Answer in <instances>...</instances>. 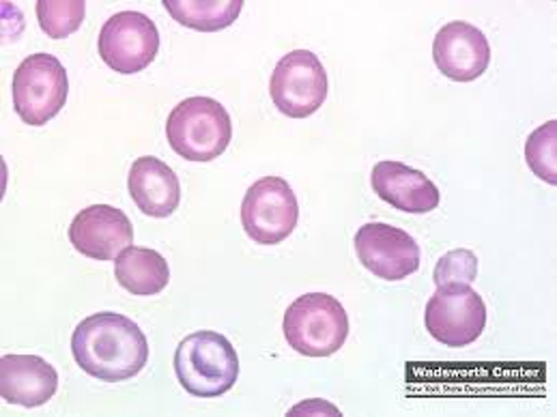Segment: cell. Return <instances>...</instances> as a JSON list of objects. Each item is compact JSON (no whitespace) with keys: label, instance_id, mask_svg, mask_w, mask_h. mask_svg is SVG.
<instances>
[{"label":"cell","instance_id":"19","mask_svg":"<svg viewBox=\"0 0 557 417\" xmlns=\"http://www.w3.org/2000/svg\"><path fill=\"white\" fill-rule=\"evenodd\" d=\"M525 162L536 177L557 186V121H549L530 134L525 142Z\"/></svg>","mask_w":557,"mask_h":417},{"label":"cell","instance_id":"6","mask_svg":"<svg viewBox=\"0 0 557 417\" xmlns=\"http://www.w3.org/2000/svg\"><path fill=\"white\" fill-rule=\"evenodd\" d=\"M97 50L112 72L132 76L156 61L160 52V30L145 13L121 11L101 26Z\"/></svg>","mask_w":557,"mask_h":417},{"label":"cell","instance_id":"17","mask_svg":"<svg viewBox=\"0 0 557 417\" xmlns=\"http://www.w3.org/2000/svg\"><path fill=\"white\" fill-rule=\"evenodd\" d=\"M164 9L198 33H215L228 28L242 13L244 0H164Z\"/></svg>","mask_w":557,"mask_h":417},{"label":"cell","instance_id":"3","mask_svg":"<svg viewBox=\"0 0 557 417\" xmlns=\"http://www.w3.org/2000/svg\"><path fill=\"white\" fill-rule=\"evenodd\" d=\"M282 331L293 351L306 357H330L349 338V314L327 293H306L286 308Z\"/></svg>","mask_w":557,"mask_h":417},{"label":"cell","instance_id":"12","mask_svg":"<svg viewBox=\"0 0 557 417\" xmlns=\"http://www.w3.org/2000/svg\"><path fill=\"white\" fill-rule=\"evenodd\" d=\"M433 59L446 78L471 83L486 72L491 63V46L484 33L473 24L450 22L435 37Z\"/></svg>","mask_w":557,"mask_h":417},{"label":"cell","instance_id":"9","mask_svg":"<svg viewBox=\"0 0 557 417\" xmlns=\"http://www.w3.org/2000/svg\"><path fill=\"white\" fill-rule=\"evenodd\" d=\"M424 323L444 346H469L486 329V304L471 285H444L429 300Z\"/></svg>","mask_w":557,"mask_h":417},{"label":"cell","instance_id":"18","mask_svg":"<svg viewBox=\"0 0 557 417\" xmlns=\"http://www.w3.org/2000/svg\"><path fill=\"white\" fill-rule=\"evenodd\" d=\"M85 13H87L85 0H65V2L39 0L37 2L39 26L50 39H65L72 33H76L83 26Z\"/></svg>","mask_w":557,"mask_h":417},{"label":"cell","instance_id":"16","mask_svg":"<svg viewBox=\"0 0 557 417\" xmlns=\"http://www.w3.org/2000/svg\"><path fill=\"white\" fill-rule=\"evenodd\" d=\"M114 278L127 293L151 298L169 287L171 267L160 252L129 245L114 258Z\"/></svg>","mask_w":557,"mask_h":417},{"label":"cell","instance_id":"1","mask_svg":"<svg viewBox=\"0 0 557 417\" xmlns=\"http://www.w3.org/2000/svg\"><path fill=\"white\" fill-rule=\"evenodd\" d=\"M72 353L87 375L106 383L129 381L149 362L147 336L132 318L116 313L85 318L74 329Z\"/></svg>","mask_w":557,"mask_h":417},{"label":"cell","instance_id":"5","mask_svg":"<svg viewBox=\"0 0 557 417\" xmlns=\"http://www.w3.org/2000/svg\"><path fill=\"white\" fill-rule=\"evenodd\" d=\"M11 91L22 123L41 127L63 110L70 96V78L57 56L37 52L20 63Z\"/></svg>","mask_w":557,"mask_h":417},{"label":"cell","instance_id":"2","mask_svg":"<svg viewBox=\"0 0 557 417\" xmlns=\"http://www.w3.org/2000/svg\"><path fill=\"white\" fill-rule=\"evenodd\" d=\"M175 372L187 394L218 399L237 383L239 357L226 336L205 329L182 340L175 353Z\"/></svg>","mask_w":557,"mask_h":417},{"label":"cell","instance_id":"13","mask_svg":"<svg viewBox=\"0 0 557 417\" xmlns=\"http://www.w3.org/2000/svg\"><path fill=\"white\" fill-rule=\"evenodd\" d=\"M59 390V375L39 355H2L0 396L9 405L35 409L46 405Z\"/></svg>","mask_w":557,"mask_h":417},{"label":"cell","instance_id":"15","mask_svg":"<svg viewBox=\"0 0 557 417\" xmlns=\"http://www.w3.org/2000/svg\"><path fill=\"white\" fill-rule=\"evenodd\" d=\"M132 201L149 217L173 215L182 201V186L175 170L160 157H138L127 177Z\"/></svg>","mask_w":557,"mask_h":417},{"label":"cell","instance_id":"14","mask_svg":"<svg viewBox=\"0 0 557 417\" xmlns=\"http://www.w3.org/2000/svg\"><path fill=\"white\" fill-rule=\"evenodd\" d=\"M371 186L383 203L403 213H431L442 201L437 186L403 162H379L372 168Z\"/></svg>","mask_w":557,"mask_h":417},{"label":"cell","instance_id":"10","mask_svg":"<svg viewBox=\"0 0 557 417\" xmlns=\"http://www.w3.org/2000/svg\"><path fill=\"white\" fill-rule=\"evenodd\" d=\"M354 243L362 265L385 282H400L420 267V245L403 228L369 222L356 232Z\"/></svg>","mask_w":557,"mask_h":417},{"label":"cell","instance_id":"20","mask_svg":"<svg viewBox=\"0 0 557 417\" xmlns=\"http://www.w3.org/2000/svg\"><path fill=\"white\" fill-rule=\"evenodd\" d=\"M475 278H478V256L465 248L444 254L433 274V280L437 287L471 285Z\"/></svg>","mask_w":557,"mask_h":417},{"label":"cell","instance_id":"8","mask_svg":"<svg viewBox=\"0 0 557 417\" xmlns=\"http://www.w3.org/2000/svg\"><path fill=\"white\" fill-rule=\"evenodd\" d=\"M297 219V197L282 177H263L248 188L242 203V224L255 243H282L293 235Z\"/></svg>","mask_w":557,"mask_h":417},{"label":"cell","instance_id":"7","mask_svg":"<svg viewBox=\"0 0 557 417\" xmlns=\"http://www.w3.org/2000/svg\"><path fill=\"white\" fill-rule=\"evenodd\" d=\"M327 91V72L310 50H295L280 59L270 80L274 104L290 118H306L314 114L325 104Z\"/></svg>","mask_w":557,"mask_h":417},{"label":"cell","instance_id":"4","mask_svg":"<svg viewBox=\"0 0 557 417\" xmlns=\"http://www.w3.org/2000/svg\"><path fill=\"white\" fill-rule=\"evenodd\" d=\"M171 149L187 162L220 157L233 138L228 110L211 98H187L175 105L166 121Z\"/></svg>","mask_w":557,"mask_h":417},{"label":"cell","instance_id":"11","mask_svg":"<svg viewBox=\"0 0 557 417\" xmlns=\"http://www.w3.org/2000/svg\"><path fill=\"white\" fill-rule=\"evenodd\" d=\"M70 241L81 254L94 261H114L134 243V226L121 208L91 205L74 217Z\"/></svg>","mask_w":557,"mask_h":417}]
</instances>
